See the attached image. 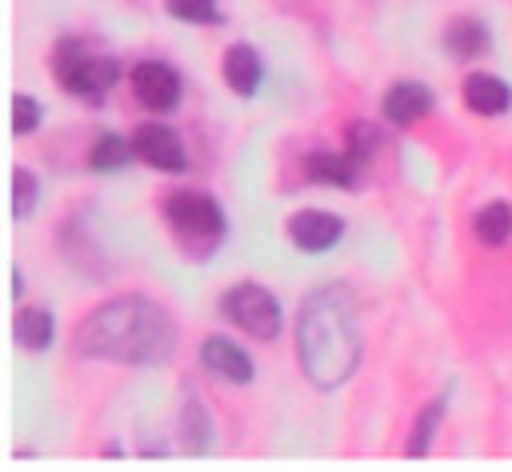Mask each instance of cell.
Returning a JSON list of instances; mask_svg holds the SVG:
<instances>
[{
	"instance_id": "1",
	"label": "cell",
	"mask_w": 512,
	"mask_h": 472,
	"mask_svg": "<svg viewBox=\"0 0 512 472\" xmlns=\"http://www.w3.org/2000/svg\"><path fill=\"white\" fill-rule=\"evenodd\" d=\"M76 348L84 356L152 368V364L172 360L176 324L160 304L144 296H116L76 328Z\"/></svg>"
},
{
	"instance_id": "2",
	"label": "cell",
	"mask_w": 512,
	"mask_h": 472,
	"mask_svg": "<svg viewBox=\"0 0 512 472\" xmlns=\"http://www.w3.org/2000/svg\"><path fill=\"white\" fill-rule=\"evenodd\" d=\"M296 352L316 388H340L360 368V324L344 284L316 288L296 316Z\"/></svg>"
},
{
	"instance_id": "3",
	"label": "cell",
	"mask_w": 512,
	"mask_h": 472,
	"mask_svg": "<svg viewBox=\"0 0 512 472\" xmlns=\"http://www.w3.org/2000/svg\"><path fill=\"white\" fill-rule=\"evenodd\" d=\"M52 72H56V80H60L72 96H84V100L104 96V92L120 80V64H116L112 56L88 52L80 40H60V44H56Z\"/></svg>"
},
{
	"instance_id": "4",
	"label": "cell",
	"mask_w": 512,
	"mask_h": 472,
	"mask_svg": "<svg viewBox=\"0 0 512 472\" xmlns=\"http://www.w3.org/2000/svg\"><path fill=\"white\" fill-rule=\"evenodd\" d=\"M164 220L168 228L188 240V244H204L212 248L220 236H224V212L220 204L208 196V192H196V188H180L164 200Z\"/></svg>"
},
{
	"instance_id": "5",
	"label": "cell",
	"mask_w": 512,
	"mask_h": 472,
	"mask_svg": "<svg viewBox=\"0 0 512 472\" xmlns=\"http://www.w3.org/2000/svg\"><path fill=\"white\" fill-rule=\"evenodd\" d=\"M220 312L240 328L248 332L252 340H276L280 328H284V312H280V300L260 288V284H236L220 296Z\"/></svg>"
},
{
	"instance_id": "6",
	"label": "cell",
	"mask_w": 512,
	"mask_h": 472,
	"mask_svg": "<svg viewBox=\"0 0 512 472\" xmlns=\"http://www.w3.org/2000/svg\"><path fill=\"white\" fill-rule=\"evenodd\" d=\"M128 80H132V96L148 112H172L180 104V76L164 60H140Z\"/></svg>"
},
{
	"instance_id": "7",
	"label": "cell",
	"mask_w": 512,
	"mask_h": 472,
	"mask_svg": "<svg viewBox=\"0 0 512 472\" xmlns=\"http://www.w3.org/2000/svg\"><path fill=\"white\" fill-rule=\"evenodd\" d=\"M132 148L144 164L160 168V172H184L188 168V152H184V140L168 128V124H140L132 132Z\"/></svg>"
},
{
	"instance_id": "8",
	"label": "cell",
	"mask_w": 512,
	"mask_h": 472,
	"mask_svg": "<svg viewBox=\"0 0 512 472\" xmlns=\"http://www.w3.org/2000/svg\"><path fill=\"white\" fill-rule=\"evenodd\" d=\"M288 236L300 252H328L340 236H344V220L336 212H320V208H304L288 220Z\"/></svg>"
},
{
	"instance_id": "9",
	"label": "cell",
	"mask_w": 512,
	"mask_h": 472,
	"mask_svg": "<svg viewBox=\"0 0 512 472\" xmlns=\"http://www.w3.org/2000/svg\"><path fill=\"white\" fill-rule=\"evenodd\" d=\"M200 364H204L212 376L228 380V384H248V380H252V360H248V352H244L240 344L224 340V336H208V340L200 344Z\"/></svg>"
},
{
	"instance_id": "10",
	"label": "cell",
	"mask_w": 512,
	"mask_h": 472,
	"mask_svg": "<svg viewBox=\"0 0 512 472\" xmlns=\"http://www.w3.org/2000/svg\"><path fill=\"white\" fill-rule=\"evenodd\" d=\"M432 92H428V84H420V80H396L388 92H384V116L392 120V124H416V120H424L428 112H432Z\"/></svg>"
},
{
	"instance_id": "11",
	"label": "cell",
	"mask_w": 512,
	"mask_h": 472,
	"mask_svg": "<svg viewBox=\"0 0 512 472\" xmlns=\"http://www.w3.org/2000/svg\"><path fill=\"white\" fill-rule=\"evenodd\" d=\"M464 104L480 116H500L512 104V88L492 72H472L464 80Z\"/></svg>"
},
{
	"instance_id": "12",
	"label": "cell",
	"mask_w": 512,
	"mask_h": 472,
	"mask_svg": "<svg viewBox=\"0 0 512 472\" xmlns=\"http://www.w3.org/2000/svg\"><path fill=\"white\" fill-rule=\"evenodd\" d=\"M304 176L312 184H332V188H356V160L340 156V152H308L304 156Z\"/></svg>"
},
{
	"instance_id": "13",
	"label": "cell",
	"mask_w": 512,
	"mask_h": 472,
	"mask_svg": "<svg viewBox=\"0 0 512 472\" xmlns=\"http://www.w3.org/2000/svg\"><path fill=\"white\" fill-rule=\"evenodd\" d=\"M12 336H16L20 348H28V352H44V348L52 344V336H56V320H52V312H48L44 304H28V308L16 312V320H12Z\"/></svg>"
},
{
	"instance_id": "14",
	"label": "cell",
	"mask_w": 512,
	"mask_h": 472,
	"mask_svg": "<svg viewBox=\"0 0 512 472\" xmlns=\"http://www.w3.org/2000/svg\"><path fill=\"white\" fill-rule=\"evenodd\" d=\"M224 80L236 96H252L260 88V56L252 44H232L224 52Z\"/></svg>"
},
{
	"instance_id": "15",
	"label": "cell",
	"mask_w": 512,
	"mask_h": 472,
	"mask_svg": "<svg viewBox=\"0 0 512 472\" xmlns=\"http://www.w3.org/2000/svg\"><path fill=\"white\" fill-rule=\"evenodd\" d=\"M132 156H136L132 140H124L120 132H100L92 140V148H88V168L92 172H120Z\"/></svg>"
},
{
	"instance_id": "16",
	"label": "cell",
	"mask_w": 512,
	"mask_h": 472,
	"mask_svg": "<svg viewBox=\"0 0 512 472\" xmlns=\"http://www.w3.org/2000/svg\"><path fill=\"white\" fill-rule=\"evenodd\" d=\"M444 44H448V48H452V56H460V60L484 56V52H488V28H484L480 20H472V16H460V20H452V24H448Z\"/></svg>"
},
{
	"instance_id": "17",
	"label": "cell",
	"mask_w": 512,
	"mask_h": 472,
	"mask_svg": "<svg viewBox=\"0 0 512 472\" xmlns=\"http://www.w3.org/2000/svg\"><path fill=\"white\" fill-rule=\"evenodd\" d=\"M472 232H476L480 244H488V248L504 244V240L512 236V204H508V200H492V204H484V208L472 216Z\"/></svg>"
},
{
	"instance_id": "18",
	"label": "cell",
	"mask_w": 512,
	"mask_h": 472,
	"mask_svg": "<svg viewBox=\"0 0 512 472\" xmlns=\"http://www.w3.org/2000/svg\"><path fill=\"white\" fill-rule=\"evenodd\" d=\"M180 424H184V436H188V448L192 452H208L212 448V420H208V412H204V404L196 396L184 400Z\"/></svg>"
},
{
	"instance_id": "19",
	"label": "cell",
	"mask_w": 512,
	"mask_h": 472,
	"mask_svg": "<svg viewBox=\"0 0 512 472\" xmlns=\"http://www.w3.org/2000/svg\"><path fill=\"white\" fill-rule=\"evenodd\" d=\"M440 420H444V400H428V404L420 408L416 424H412V440H408L404 452H408V456H424V452L432 448V436H436Z\"/></svg>"
},
{
	"instance_id": "20",
	"label": "cell",
	"mask_w": 512,
	"mask_h": 472,
	"mask_svg": "<svg viewBox=\"0 0 512 472\" xmlns=\"http://www.w3.org/2000/svg\"><path fill=\"white\" fill-rule=\"evenodd\" d=\"M36 200H40L36 176H32L28 168H12V216L24 220V216L36 208Z\"/></svg>"
},
{
	"instance_id": "21",
	"label": "cell",
	"mask_w": 512,
	"mask_h": 472,
	"mask_svg": "<svg viewBox=\"0 0 512 472\" xmlns=\"http://www.w3.org/2000/svg\"><path fill=\"white\" fill-rule=\"evenodd\" d=\"M40 116H44V108H40V100H32V96H12V132L16 136H28V132H36L40 128Z\"/></svg>"
},
{
	"instance_id": "22",
	"label": "cell",
	"mask_w": 512,
	"mask_h": 472,
	"mask_svg": "<svg viewBox=\"0 0 512 472\" xmlns=\"http://www.w3.org/2000/svg\"><path fill=\"white\" fill-rule=\"evenodd\" d=\"M164 8L184 24H216V0H168Z\"/></svg>"
},
{
	"instance_id": "23",
	"label": "cell",
	"mask_w": 512,
	"mask_h": 472,
	"mask_svg": "<svg viewBox=\"0 0 512 472\" xmlns=\"http://www.w3.org/2000/svg\"><path fill=\"white\" fill-rule=\"evenodd\" d=\"M376 152V132L368 128V124H352L348 128V156L352 160H364V156H372Z\"/></svg>"
},
{
	"instance_id": "24",
	"label": "cell",
	"mask_w": 512,
	"mask_h": 472,
	"mask_svg": "<svg viewBox=\"0 0 512 472\" xmlns=\"http://www.w3.org/2000/svg\"><path fill=\"white\" fill-rule=\"evenodd\" d=\"M24 292V280H20V268H12V296H20Z\"/></svg>"
}]
</instances>
